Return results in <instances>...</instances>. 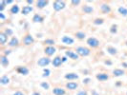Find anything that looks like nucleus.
<instances>
[{"label": "nucleus", "mask_w": 127, "mask_h": 95, "mask_svg": "<svg viewBox=\"0 0 127 95\" xmlns=\"http://www.w3.org/2000/svg\"><path fill=\"white\" fill-rule=\"evenodd\" d=\"M76 53L79 55V56L81 57H86L90 55V53H91V50H90L89 48H86V47H77L76 49Z\"/></svg>", "instance_id": "1"}, {"label": "nucleus", "mask_w": 127, "mask_h": 95, "mask_svg": "<svg viewBox=\"0 0 127 95\" xmlns=\"http://www.w3.org/2000/svg\"><path fill=\"white\" fill-rule=\"evenodd\" d=\"M86 43H87V45L89 46L90 48H92V49L97 48V47L99 46V44H100L99 40H98L97 38H95V37H89L88 39H87Z\"/></svg>", "instance_id": "2"}, {"label": "nucleus", "mask_w": 127, "mask_h": 95, "mask_svg": "<svg viewBox=\"0 0 127 95\" xmlns=\"http://www.w3.org/2000/svg\"><path fill=\"white\" fill-rule=\"evenodd\" d=\"M66 6V3L65 1H61V0H57L53 3V9L56 11V12H59L61 10H63Z\"/></svg>", "instance_id": "3"}, {"label": "nucleus", "mask_w": 127, "mask_h": 95, "mask_svg": "<svg viewBox=\"0 0 127 95\" xmlns=\"http://www.w3.org/2000/svg\"><path fill=\"white\" fill-rule=\"evenodd\" d=\"M22 42H23V44L25 45V46H30V45L33 44L34 39H33L32 34L27 33L26 35H24V37H23V39H22Z\"/></svg>", "instance_id": "4"}, {"label": "nucleus", "mask_w": 127, "mask_h": 95, "mask_svg": "<svg viewBox=\"0 0 127 95\" xmlns=\"http://www.w3.org/2000/svg\"><path fill=\"white\" fill-rule=\"evenodd\" d=\"M56 52H57V49H56V47H54V46H46V47H45L44 53L48 57L53 56Z\"/></svg>", "instance_id": "5"}, {"label": "nucleus", "mask_w": 127, "mask_h": 95, "mask_svg": "<svg viewBox=\"0 0 127 95\" xmlns=\"http://www.w3.org/2000/svg\"><path fill=\"white\" fill-rule=\"evenodd\" d=\"M50 63H52V61L48 56L41 57V58L37 61V65L39 66V67H46V66H48Z\"/></svg>", "instance_id": "6"}, {"label": "nucleus", "mask_w": 127, "mask_h": 95, "mask_svg": "<svg viewBox=\"0 0 127 95\" xmlns=\"http://www.w3.org/2000/svg\"><path fill=\"white\" fill-rule=\"evenodd\" d=\"M95 78L100 82H104V81H107L109 79V75L107 73H104V72H99L95 75Z\"/></svg>", "instance_id": "7"}, {"label": "nucleus", "mask_w": 127, "mask_h": 95, "mask_svg": "<svg viewBox=\"0 0 127 95\" xmlns=\"http://www.w3.org/2000/svg\"><path fill=\"white\" fill-rule=\"evenodd\" d=\"M65 55L67 57H69L70 59H73V60H77L79 58V55L73 51H66L65 52Z\"/></svg>", "instance_id": "8"}, {"label": "nucleus", "mask_w": 127, "mask_h": 95, "mask_svg": "<svg viewBox=\"0 0 127 95\" xmlns=\"http://www.w3.org/2000/svg\"><path fill=\"white\" fill-rule=\"evenodd\" d=\"M61 42L65 45H68V46H71V45L74 44V42H75V40L73 39L72 37L70 36H67V35H65L63 37L61 38Z\"/></svg>", "instance_id": "9"}, {"label": "nucleus", "mask_w": 127, "mask_h": 95, "mask_svg": "<svg viewBox=\"0 0 127 95\" xmlns=\"http://www.w3.org/2000/svg\"><path fill=\"white\" fill-rule=\"evenodd\" d=\"M62 63H63V62H62V57H60V56H56L53 59V61H52L53 66L56 67V68H58Z\"/></svg>", "instance_id": "10"}, {"label": "nucleus", "mask_w": 127, "mask_h": 95, "mask_svg": "<svg viewBox=\"0 0 127 95\" xmlns=\"http://www.w3.org/2000/svg\"><path fill=\"white\" fill-rule=\"evenodd\" d=\"M64 78L66 80H69V81H73V80H77L78 79V75L76 73H74V72H71V73H67L65 74Z\"/></svg>", "instance_id": "11"}, {"label": "nucleus", "mask_w": 127, "mask_h": 95, "mask_svg": "<svg viewBox=\"0 0 127 95\" xmlns=\"http://www.w3.org/2000/svg\"><path fill=\"white\" fill-rule=\"evenodd\" d=\"M49 4V1H45V0H39V1H36L35 2V6L37 9H43L45 7Z\"/></svg>", "instance_id": "12"}, {"label": "nucleus", "mask_w": 127, "mask_h": 95, "mask_svg": "<svg viewBox=\"0 0 127 95\" xmlns=\"http://www.w3.org/2000/svg\"><path fill=\"white\" fill-rule=\"evenodd\" d=\"M33 11V8L32 6H24L22 8V10H21V13L22 14H24V15H27V14H29V13H31Z\"/></svg>", "instance_id": "13"}, {"label": "nucleus", "mask_w": 127, "mask_h": 95, "mask_svg": "<svg viewBox=\"0 0 127 95\" xmlns=\"http://www.w3.org/2000/svg\"><path fill=\"white\" fill-rule=\"evenodd\" d=\"M81 11H82L84 13H92L94 12V8L92 6H89V5H83L82 8H81Z\"/></svg>", "instance_id": "14"}, {"label": "nucleus", "mask_w": 127, "mask_h": 95, "mask_svg": "<svg viewBox=\"0 0 127 95\" xmlns=\"http://www.w3.org/2000/svg\"><path fill=\"white\" fill-rule=\"evenodd\" d=\"M0 63L2 65V67H4V68H6L9 66V60H8V57L5 56L4 54H2L1 56H0Z\"/></svg>", "instance_id": "15"}, {"label": "nucleus", "mask_w": 127, "mask_h": 95, "mask_svg": "<svg viewBox=\"0 0 127 95\" xmlns=\"http://www.w3.org/2000/svg\"><path fill=\"white\" fill-rule=\"evenodd\" d=\"M78 88V84L76 82H68L66 84V89H70V90H75Z\"/></svg>", "instance_id": "16"}, {"label": "nucleus", "mask_w": 127, "mask_h": 95, "mask_svg": "<svg viewBox=\"0 0 127 95\" xmlns=\"http://www.w3.org/2000/svg\"><path fill=\"white\" fill-rule=\"evenodd\" d=\"M66 91L62 88H55L53 89V94L54 95H65Z\"/></svg>", "instance_id": "17"}, {"label": "nucleus", "mask_w": 127, "mask_h": 95, "mask_svg": "<svg viewBox=\"0 0 127 95\" xmlns=\"http://www.w3.org/2000/svg\"><path fill=\"white\" fill-rule=\"evenodd\" d=\"M18 44H19L18 39L15 37V36H13V37H12V39L10 40V42H9L8 46L11 47V48H13V47H17Z\"/></svg>", "instance_id": "18"}, {"label": "nucleus", "mask_w": 127, "mask_h": 95, "mask_svg": "<svg viewBox=\"0 0 127 95\" xmlns=\"http://www.w3.org/2000/svg\"><path fill=\"white\" fill-rule=\"evenodd\" d=\"M100 12L102 13H109L111 12V7L108 4H101L100 5Z\"/></svg>", "instance_id": "19"}, {"label": "nucleus", "mask_w": 127, "mask_h": 95, "mask_svg": "<svg viewBox=\"0 0 127 95\" xmlns=\"http://www.w3.org/2000/svg\"><path fill=\"white\" fill-rule=\"evenodd\" d=\"M8 41V35L4 32H0V43H1V46H4L6 44V42Z\"/></svg>", "instance_id": "20"}, {"label": "nucleus", "mask_w": 127, "mask_h": 95, "mask_svg": "<svg viewBox=\"0 0 127 95\" xmlns=\"http://www.w3.org/2000/svg\"><path fill=\"white\" fill-rule=\"evenodd\" d=\"M16 71L18 72L19 74H22V75H27V74H29V69L26 68V67H18Z\"/></svg>", "instance_id": "21"}, {"label": "nucleus", "mask_w": 127, "mask_h": 95, "mask_svg": "<svg viewBox=\"0 0 127 95\" xmlns=\"http://www.w3.org/2000/svg\"><path fill=\"white\" fill-rule=\"evenodd\" d=\"M125 74V71L121 69H115L113 70V75L115 77H120V76H122Z\"/></svg>", "instance_id": "22"}, {"label": "nucleus", "mask_w": 127, "mask_h": 95, "mask_svg": "<svg viewBox=\"0 0 127 95\" xmlns=\"http://www.w3.org/2000/svg\"><path fill=\"white\" fill-rule=\"evenodd\" d=\"M43 20H44V18L38 13H35L32 17V22L33 23H41V22H43Z\"/></svg>", "instance_id": "23"}, {"label": "nucleus", "mask_w": 127, "mask_h": 95, "mask_svg": "<svg viewBox=\"0 0 127 95\" xmlns=\"http://www.w3.org/2000/svg\"><path fill=\"white\" fill-rule=\"evenodd\" d=\"M19 11H20V8L17 4H15V5H13L12 8H11V10H10V13H12V14H17L19 13Z\"/></svg>", "instance_id": "24"}, {"label": "nucleus", "mask_w": 127, "mask_h": 95, "mask_svg": "<svg viewBox=\"0 0 127 95\" xmlns=\"http://www.w3.org/2000/svg\"><path fill=\"white\" fill-rule=\"evenodd\" d=\"M106 51H108V53L111 54V55H116V54L118 53L117 49H115L114 47H111V46H108V47L106 48Z\"/></svg>", "instance_id": "25"}, {"label": "nucleus", "mask_w": 127, "mask_h": 95, "mask_svg": "<svg viewBox=\"0 0 127 95\" xmlns=\"http://www.w3.org/2000/svg\"><path fill=\"white\" fill-rule=\"evenodd\" d=\"M10 82H11L10 78L6 75L2 76V77H1V79H0V83H1V85H8V84H10Z\"/></svg>", "instance_id": "26"}, {"label": "nucleus", "mask_w": 127, "mask_h": 95, "mask_svg": "<svg viewBox=\"0 0 127 95\" xmlns=\"http://www.w3.org/2000/svg\"><path fill=\"white\" fill-rule=\"evenodd\" d=\"M76 37L78 39V40H83L86 37V33L83 32H76Z\"/></svg>", "instance_id": "27"}, {"label": "nucleus", "mask_w": 127, "mask_h": 95, "mask_svg": "<svg viewBox=\"0 0 127 95\" xmlns=\"http://www.w3.org/2000/svg\"><path fill=\"white\" fill-rule=\"evenodd\" d=\"M118 12L121 15H123V16H127V9L126 8H124V7H120L119 9H118Z\"/></svg>", "instance_id": "28"}, {"label": "nucleus", "mask_w": 127, "mask_h": 95, "mask_svg": "<svg viewBox=\"0 0 127 95\" xmlns=\"http://www.w3.org/2000/svg\"><path fill=\"white\" fill-rule=\"evenodd\" d=\"M43 44L44 45H47V46H54V45L56 44V41L54 40V39H46L44 40V42H43Z\"/></svg>", "instance_id": "29"}, {"label": "nucleus", "mask_w": 127, "mask_h": 95, "mask_svg": "<svg viewBox=\"0 0 127 95\" xmlns=\"http://www.w3.org/2000/svg\"><path fill=\"white\" fill-rule=\"evenodd\" d=\"M103 22H104V19L102 18H96L94 20V24L95 25H101V24H103Z\"/></svg>", "instance_id": "30"}, {"label": "nucleus", "mask_w": 127, "mask_h": 95, "mask_svg": "<svg viewBox=\"0 0 127 95\" xmlns=\"http://www.w3.org/2000/svg\"><path fill=\"white\" fill-rule=\"evenodd\" d=\"M40 86H41V87H42L44 89H50V85H49L47 82H41Z\"/></svg>", "instance_id": "31"}, {"label": "nucleus", "mask_w": 127, "mask_h": 95, "mask_svg": "<svg viewBox=\"0 0 127 95\" xmlns=\"http://www.w3.org/2000/svg\"><path fill=\"white\" fill-rule=\"evenodd\" d=\"M81 3V1L80 0H73V1H71V5L72 6H77V5H79Z\"/></svg>", "instance_id": "32"}, {"label": "nucleus", "mask_w": 127, "mask_h": 95, "mask_svg": "<svg viewBox=\"0 0 127 95\" xmlns=\"http://www.w3.org/2000/svg\"><path fill=\"white\" fill-rule=\"evenodd\" d=\"M3 32L6 33L8 36H11V35H13V32L11 30V29H6V30H4Z\"/></svg>", "instance_id": "33"}, {"label": "nucleus", "mask_w": 127, "mask_h": 95, "mask_svg": "<svg viewBox=\"0 0 127 95\" xmlns=\"http://www.w3.org/2000/svg\"><path fill=\"white\" fill-rule=\"evenodd\" d=\"M5 5H7L5 1H1V2H0V6H1L0 7V12H1V13L3 12V10H4V8H5Z\"/></svg>", "instance_id": "34"}, {"label": "nucleus", "mask_w": 127, "mask_h": 95, "mask_svg": "<svg viewBox=\"0 0 127 95\" xmlns=\"http://www.w3.org/2000/svg\"><path fill=\"white\" fill-rule=\"evenodd\" d=\"M117 25H113L112 27H111V29H110V32H111V33H116L117 32Z\"/></svg>", "instance_id": "35"}, {"label": "nucleus", "mask_w": 127, "mask_h": 95, "mask_svg": "<svg viewBox=\"0 0 127 95\" xmlns=\"http://www.w3.org/2000/svg\"><path fill=\"white\" fill-rule=\"evenodd\" d=\"M43 71H44V74L42 75L43 77H48V76L50 75V70H48V69H44Z\"/></svg>", "instance_id": "36"}, {"label": "nucleus", "mask_w": 127, "mask_h": 95, "mask_svg": "<svg viewBox=\"0 0 127 95\" xmlns=\"http://www.w3.org/2000/svg\"><path fill=\"white\" fill-rule=\"evenodd\" d=\"M76 95H88V94H87V91L86 90H80V91L77 92Z\"/></svg>", "instance_id": "37"}, {"label": "nucleus", "mask_w": 127, "mask_h": 95, "mask_svg": "<svg viewBox=\"0 0 127 95\" xmlns=\"http://www.w3.org/2000/svg\"><path fill=\"white\" fill-rule=\"evenodd\" d=\"M13 95H25V94H24V92H22V91L18 90V91H15Z\"/></svg>", "instance_id": "38"}, {"label": "nucleus", "mask_w": 127, "mask_h": 95, "mask_svg": "<svg viewBox=\"0 0 127 95\" xmlns=\"http://www.w3.org/2000/svg\"><path fill=\"white\" fill-rule=\"evenodd\" d=\"M10 53H11V51H10V50H7V51H5V52H4V55L7 56V55H9Z\"/></svg>", "instance_id": "39"}, {"label": "nucleus", "mask_w": 127, "mask_h": 95, "mask_svg": "<svg viewBox=\"0 0 127 95\" xmlns=\"http://www.w3.org/2000/svg\"><path fill=\"white\" fill-rule=\"evenodd\" d=\"M26 2H27V4H29V6H30V5H32V3H33V1H32V0H27Z\"/></svg>", "instance_id": "40"}, {"label": "nucleus", "mask_w": 127, "mask_h": 95, "mask_svg": "<svg viewBox=\"0 0 127 95\" xmlns=\"http://www.w3.org/2000/svg\"><path fill=\"white\" fill-rule=\"evenodd\" d=\"M0 18L2 19V20H3V19H5V15H4V14H3L2 13H0Z\"/></svg>", "instance_id": "41"}, {"label": "nucleus", "mask_w": 127, "mask_h": 95, "mask_svg": "<svg viewBox=\"0 0 127 95\" xmlns=\"http://www.w3.org/2000/svg\"><path fill=\"white\" fill-rule=\"evenodd\" d=\"M66 61H67V56H63L62 57V62H66Z\"/></svg>", "instance_id": "42"}, {"label": "nucleus", "mask_w": 127, "mask_h": 95, "mask_svg": "<svg viewBox=\"0 0 127 95\" xmlns=\"http://www.w3.org/2000/svg\"><path fill=\"white\" fill-rule=\"evenodd\" d=\"M5 2H6V4L8 5V4H11V3H13V0H8V1H5Z\"/></svg>", "instance_id": "43"}, {"label": "nucleus", "mask_w": 127, "mask_h": 95, "mask_svg": "<svg viewBox=\"0 0 127 95\" xmlns=\"http://www.w3.org/2000/svg\"><path fill=\"white\" fill-rule=\"evenodd\" d=\"M32 95H41L38 91H34V92H32Z\"/></svg>", "instance_id": "44"}, {"label": "nucleus", "mask_w": 127, "mask_h": 95, "mask_svg": "<svg viewBox=\"0 0 127 95\" xmlns=\"http://www.w3.org/2000/svg\"><path fill=\"white\" fill-rule=\"evenodd\" d=\"M90 81V79H85V80H83V83H85V84H88Z\"/></svg>", "instance_id": "45"}]
</instances>
